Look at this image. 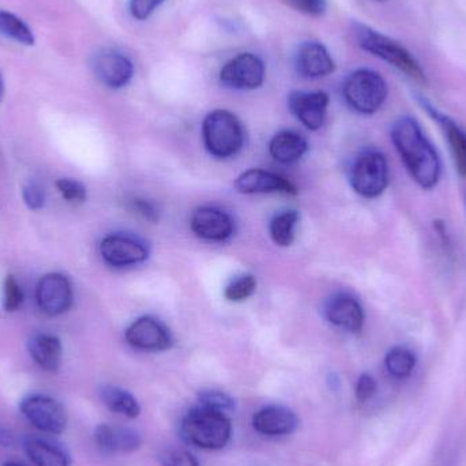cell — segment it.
Listing matches in <instances>:
<instances>
[{
	"mask_svg": "<svg viewBox=\"0 0 466 466\" xmlns=\"http://www.w3.org/2000/svg\"><path fill=\"white\" fill-rule=\"evenodd\" d=\"M296 10L311 16H320L328 10L326 0H288Z\"/></svg>",
	"mask_w": 466,
	"mask_h": 466,
	"instance_id": "cell-36",
	"label": "cell"
},
{
	"mask_svg": "<svg viewBox=\"0 0 466 466\" xmlns=\"http://www.w3.org/2000/svg\"><path fill=\"white\" fill-rule=\"evenodd\" d=\"M164 466H199L198 461L186 451H168L161 456Z\"/></svg>",
	"mask_w": 466,
	"mask_h": 466,
	"instance_id": "cell-35",
	"label": "cell"
},
{
	"mask_svg": "<svg viewBox=\"0 0 466 466\" xmlns=\"http://www.w3.org/2000/svg\"><path fill=\"white\" fill-rule=\"evenodd\" d=\"M100 397L104 405L117 415L136 419L141 413V407L136 397L117 386H104L100 390Z\"/></svg>",
	"mask_w": 466,
	"mask_h": 466,
	"instance_id": "cell-24",
	"label": "cell"
},
{
	"mask_svg": "<svg viewBox=\"0 0 466 466\" xmlns=\"http://www.w3.org/2000/svg\"><path fill=\"white\" fill-rule=\"evenodd\" d=\"M0 33L24 46L35 44V35L30 27L21 18L8 11L0 10Z\"/></svg>",
	"mask_w": 466,
	"mask_h": 466,
	"instance_id": "cell-27",
	"label": "cell"
},
{
	"mask_svg": "<svg viewBox=\"0 0 466 466\" xmlns=\"http://www.w3.org/2000/svg\"><path fill=\"white\" fill-rule=\"evenodd\" d=\"M166 0H130V13L138 21L149 18Z\"/></svg>",
	"mask_w": 466,
	"mask_h": 466,
	"instance_id": "cell-34",
	"label": "cell"
},
{
	"mask_svg": "<svg viewBox=\"0 0 466 466\" xmlns=\"http://www.w3.org/2000/svg\"><path fill=\"white\" fill-rule=\"evenodd\" d=\"M235 188L240 194H287L298 196L299 190L282 175L265 169H247L235 180Z\"/></svg>",
	"mask_w": 466,
	"mask_h": 466,
	"instance_id": "cell-14",
	"label": "cell"
},
{
	"mask_svg": "<svg viewBox=\"0 0 466 466\" xmlns=\"http://www.w3.org/2000/svg\"><path fill=\"white\" fill-rule=\"evenodd\" d=\"M14 443H15L14 435L11 434L5 427L0 424V446H3V448H11V446H14Z\"/></svg>",
	"mask_w": 466,
	"mask_h": 466,
	"instance_id": "cell-38",
	"label": "cell"
},
{
	"mask_svg": "<svg viewBox=\"0 0 466 466\" xmlns=\"http://www.w3.org/2000/svg\"><path fill=\"white\" fill-rule=\"evenodd\" d=\"M202 137L208 152L220 160L238 155L246 139L240 119L227 109H216L207 115L202 123Z\"/></svg>",
	"mask_w": 466,
	"mask_h": 466,
	"instance_id": "cell-4",
	"label": "cell"
},
{
	"mask_svg": "<svg viewBox=\"0 0 466 466\" xmlns=\"http://www.w3.org/2000/svg\"><path fill=\"white\" fill-rule=\"evenodd\" d=\"M385 367L394 380H404L412 375L416 367V356L405 347H394L385 358Z\"/></svg>",
	"mask_w": 466,
	"mask_h": 466,
	"instance_id": "cell-25",
	"label": "cell"
},
{
	"mask_svg": "<svg viewBox=\"0 0 466 466\" xmlns=\"http://www.w3.org/2000/svg\"><path fill=\"white\" fill-rule=\"evenodd\" d=\"M130 210L138 215L139 218H144V220L150 221V223H157L158 218H160V210H158L155 204L147 201V199H131Z\"/></svg>",
	"mask_w": 466,
	"mask_h": 466,
	"instance_id": "cell-33",
	"label": "cell"
},
{
	"mask_svg": "<svg viewBox=\"0 0 466 466\" xmlns=\"http://www.w3.org/2000/svg\"><path fill=\"white\" fill-rule=\"evenodd\" d=\"M56 187L63 198L70 204H84L86 201V188L78 180L59 179Z\"/></svg>",
	"mask_w": 466,
	"mask_h": 466,
	"instance_id": "cell-30",
	"label": "cell"
},
{
	"mask_svg": "<svg viewBox=\"0 0 466 466\" xmlns=\"http://www.w3.org/2000/svg\"><path fill=\"white\" fill-rule=\"evenodd\" d=\"M191 231L198 238L210 241H226L235 232L232 216L218 208L202 207L194 210L190 220Z\"/></svg>",
	"mask_w": 466,
	"mask_h": 466,
	"instance_id": "cell-15",
	"label": "cell"
},
{
	"mask_svg": "<svg viewBox=\"0 0 466 466\" xmlns=\"http://www.w3.org/2000/svg\"><path fill=\"white\" fill-rule=\"evenodd\" d=\"M375 391H377V382H375L374 378L370 374L360 375L358 383H356V397H358L359 401H369L374 396Z\"/></svg>",
	"mask_w": 466,
	"mask_h": 466,
	"instance_id": "cell-37",
	"label": "cell"
},
{
	"mask_svg": "<svg viewBox=\"0 0 466 466\" xmlns=\"http://www.w3.org/2000/svg\"><path fill=\"white\" fill-rule=\"evenodd\" d=\"M295 67L303 78L317 79L333 73L336 63L323 44L306 41L296 52Z\"/></svg>",
	"mask_w": 466,
	"mask_h": 466,
	"instance_id": "cell-18",
	"label": "cell"
},
{
	"mask_svg": "<svg viewBox=\"0 0 466 466\" xmlns=\"http://www.w3.org/2000/svg\"><path fill=\"white\" fill-rule=\"evenodd\" d=\"M25 453L35 466H70V457L51 441L27 437L24 440Z\"/></svg>",
	"mask_w": 466,
	"mask_h": 466,
	"instance_id": "cell-23",
	"label": "cell"
},
{
	"mask_svg": "<svg viewBox=\"0 0 466 466\" xmlns=\"http://www.w3.org/2000/svg\"><path fill=\"white\" fill-rule=\"evenodd\" d=\"M309 149L306 138L298 131L282 130L271 138L268 152L281 164H293L300 160Z\"/></svg>",
	"mask_w": 466,
	"mask_h": 466,
	"instance_id": "cell-21",
	"label": "cell"
},
{
	"mask_svg": "<svg viewBox=\"0 0 466 466\" xmlns=\"http://www.w3.org/2000/svg\"><path fill=\"white\" fill-rule=\"evenodd\" d=\"M35 296L38 306L49 317L65 314L73 304V288L63 274L44 276L38 282Z\"/></svg>",
	"mask_w": 466,
	"mask_h": 466,
	"instance_id": "cell-12",
	"label": "cell"
},
{
	"mask_svg": "<svg viewBox=\"0 0 466 466\" xmlns=\"http://www.w3.org/2000/svg\"><path fill=\"white\" fill-rule=\"evenodd\" d=\"M126 341L139 350L161 352L174 345L171 331L157 318L141 317L126 330Z\"/></svg>",
	"mask_w": 466,
	"mask_h": 466,
	"instance_id": "cell-9",
	"label": "cell"
},
{
	"mask_svg": "<svg viewBox=\"0 0 466 466\" xmlns=\"http://www.w3.org/2000/svg\"><path fill=\"white\" fill-rule=\"evenodd\" d=\"M255 289H257V279L252 274H243L238 276V279H233L231 284L226 288L227 300L233 301V303H238V301L246 300L249 296L254 295Z\"/></svg>",
	"mask_w": 466,
	"mask_h": 466,
	"instance_id": "cell-28",
	"label": "cell"
},
{
	"mask_svg": "<svg viewBox=\"0 0 466 466\" xmlns=\"http://www.w3.org/2000/svg\"><path fill=\"white\" fill-rule=\"evenodd\" d=\"M345 103L361 115H374L388 100L389 87L377 71L359 68L345 79L342 86Z\"/></svg>",
	"mask_w": 466,
	"mask_h": 466,
	"instance_id": "cell-5",
	"label": "cell"
},
{
	"mask_svg": "<svg viewBox=\"0 0 466 466\" xmlns=\"http://www.w3.org/2000/svg\"><path fill=\"white\" fill-rule=\"evenodd\" d=\"M93 73L96 78L111 89H120L131 81L134 65L122 52L103 49L93 56Z\"/></svg>",
	"mask_w": 466,
	"mask_h": 466,
	"instance_id": "cell-11",
	"label": "cell"
},
{
	"mask_svg": "<svg viewBox=\"0 0 466 466\" xmlns=\"http://www.w3.org/2000/svg\"><path fill=\"white\" fill-rule=\"evenodd\" d=\"M350 182L353 191L367 199H375L389 186L388 158L380 150H364L350 167Z\"/></svg>",
	"mask_w": 466,
	"mask_h": 466,
	"instance_id": "cell-6",
	"label": "cell"
},
{
	"mask_svg": "<svg viewBox=\"0 0 466 466\" xmlns=\"http://www.w3.org/2000/svg\"><path fill=\"white\" fill-rule=\"evenodd\" d=\"M390 137L416 185L427 191L437 187L442 175V163L418 120L410 116L400 117L391 127Z\"/></svg>",
	"mask_w": 466,
	"mask_h": 466,
	"instance_id": "cell-1",
	"label": "cell"
},
{
	"mask_svg": "<svg viewBox=\"0 0 466 466\" xmlns=\"http://www.w3.org/2000/svg\"><path fill=\"white\" fill-rule=\"evenodd\" d=\"M419 104L429 114L434 122L438 123L443 136L448 139L449 149L453 157L454 166L460 177H466V131L460 127L459 123L454 122L451 116L441 112L437 106H432L426 98L419 97Z\"/></svg>",
	"mask_w": 466,
	"mask_h": 466,
	"instance_id": "cell-17",
	"label": "cell"
},
{
	"mask_svg": "<svg viewBox=\"0 0 466 466\" xmlns=\"http://www.w3.org/2000/svg\"><path fill=\"white\" fill-rule=\"evenodd\" d=\"M27 350L33 360L46 370L55 372L62 363V342L51 334H35L27 342Z\"/></svg>",
	"mask_w": 466,
	"mask_h": 466,
	"instance_id": "cell-22",
	"label": "cell"
},
{
	"mask_svg": "<svg viewBox=\"0 0 466 466\" xmlns=\"http://www.w3.org/2000/svg\"><path fill=\"white\" fill-rule=\"evenodd\" d=\"M252 426L259 434L268 437H281L296 431L299 426L298 416L295 412L281 407V405H270L262 408L255 413L252 419Z\"/></svg>",
	"mask_w": 466,
	"mask_h": 466,
	"instance_id": "cell-19",
	"label": "cell"
},
{
	"mask_svg": "<svg viewBox=\"0 0 466 466\" xmlns=\"http://www.w3.org/2000/svg\"><path fill=\"white\" fill-rule=\"evenodd\" d=\"M25 204L32 210H38L46 204V191L38 183L29 182L24 186L22 190Z\"/></svg>",
	"mask_w": 466,
	"mask_h": 466,
	"instance_id": "cell-32",
	"label": "cell"
},
{
	"mask_svg": "<svg viewBox=\"0 0 466 466\" xmlns=\"http://www.w3.org/2000/svg\"><path fill=\"white\" fill-rule=\"evenodd\" d=\"M100 254L108 265L126 268L145 262L149 257V249L139 238L116 233L103 238Z\"/></svg>",
	"mask_w": 466,
	"mask_h": 466,
	"instance_id": "cell-10",
	"label": "cell"
},
{
	"mask_svg": "<svg viewBox=\"0 0 466 466\" xmlns=\"http://www.w3.org/2000/svg\"><path fill=\"white\" fill-rule=\"evenodd\" d=\"M353 32H355L356 40L361 49L385 60L386 63L393 66L418 84L423 85V86L429 85V78H427L426 71L421 68L420 63L399 41L363 24H356Z\"/></svg>",
	"mask_w": 466,
	"mask_h": 466,
	"instance_id": "cell-2",
	"label": "cell"
},
{
	"mask_svg": "<svg viewBox=\"0 0 466 466\" xmlns=\"http://www.w3.org/2000/svg\"><path fill=\"white\" fill-rule=\"evenodd\" d=\"M325 315L331 325L350 333H359L364 326L366 314L360 301L347 292L336 293L325 306Z\"/></svg>",
	"mask_w": 466,
	"mask_h": 466,
	"instance_id": "cell-16",
	"label": "cell"
},
{
	"mask_svg": "<svg viewBox=\"0 0 466 466\" xmlns=\"http://www.w3.org/2000/svg\"><path fill=\"white\" fill-rule=\"evenodd\" d=\"M19 408L22 415L38 431L60 435L67 427V413L65 408L52 397L32 394L22 400Z\"/></svg>",
	"mask_w": 466,
	"mask_h": 466,
	"instance_id": "cell-7",
	"label": "cell"
},
{
	"mask_svg": "<svg viewBox=\"0 0 466 466\" xmlns=\"http://www.w3.org/2000/svg\"><path fill=\"white\" fill-rule=\"evenodd\" d=\"M3 466H25V465L18 464V462L11 461V462H5V464Z\"/></svg>",
	"mask_w": 466,
	"mask_h": 466,
	"instance_id": "cell-40",
	"label": "cell"
},
{
	"mask_svg": "<svg viewBox=\"0 0 466 466\" xmlns=\"http://www.w3.org/2000/svg\"><path fill=\"white\" fill-rule=\"evenodd\" d=\"M465 208H466V201H465Z\"/></svg>",
	"mask_w": 466,
	"mask_h": 466,
	"instance_id": "cell-42",
	"label": "cell"
},
{
	"mask_svg": "<svg viewBox=\"0 0 466 466\" xmlns=\"http://www.w3.org/2000/svg\"><path fill=\"white\" fill-rule=\"evenodd\" d=\"M24 301V290L13 276H8L5 281V309L13 312L21 307Z\"/></svg>",
	"mask_w": 466,
	"mask_h": 466,
	"instance_id": "cell-31",
	"label": "cell"
},
{
	"mask_svg": "<svg viewBox=\"0 0 466 466\" xmlns=\"http://www.w3.org/2000/svg\"><path fill=\"white\" fill-rule=\"evenodd\" d=\"M95 440L100 451L106 453H133L141 446L138 432L123 427H112L100 424L96 429Z\"/></svg>",
	"mask_w": 466,
	"mask_h": 466,
	"instance_id": "cell-20",
	"label": "cell"
},
{
	"mask_svg": "<svg viewBox=\"0 0 466 466\" xmlns=\"http://www.w3.org/2000/svg\"><path fill=\"white\" fill-rule=\"evenodd\" d=\"M265 63L249 52L233 57L220 71L221 84L233 90L258 89L265 82Z\"/></svg>",
	"mask_w": 466,
	"mask_h": 466,
	"instance_id": "cell-8",
	"label": "cell"
},
{
	"mask_svg": "<svg viewBox=\"0 0 466 466\" xmlns=\"http://www.w3.org/2000/svg\"><path fill=\"white\" fill-rule=\"evenodd\" d=\"M329 101L325 92H293L288 97V106L304 127L317 131L325 123Z\"/></svg>",
	"mask_w": 466,
	"mask_h": 466,
	"instance_id": "cell-13",
	"label": "cell"
},
{
	"mask_svg": "<svg viewBox=\"0 0 466 466\" xmlns=\"http://www.w3.org/2000/svg\"><path fill=\"white\" fill-rule=\"evenodd\" d=\"M182 434L191 445L207 451H220L231 441L232 424L224 413L197 407L183 420Z\"/></svg>",
	"mask_w": 466,
	"mask_h": 466,
	"instance_id": "cell-3",
	"label": "cell"
},
{
	"mask_svg": "<svg viewBox=\"0 0 466 466\" xmlns=\"http://www.w3.org/2000/svg\"><path fill=\"white\" fill-rule=\"evenodd\" d=\"M299 213L296 210H285L274 216L270 221L268 231L274 243L279 247L292 246L295 241V227L298 224Z\"/></svg>",
	"mask_w": 466,
	"mask_h": 466,
	"instance_id": "cell-26",
	"label": "cell"
},
{
	"mask_svg": "<svg viewBox=\"0 0 466 466\" xmlns=\"http://www.w3.org/2000/svg\"><path fill=\"white\" fill-rule=\"evenodd\" d=\"M199 407L228 415L235 410V402L228 394L218 390H202L198 394Z\"/></svg>",
	"mask_w": 466,
	"mask_h": 466,
	"instance_id": "cell-29",
	"label": "cell"
},
{
	"mask_svg": "<svg viewBox=\"0 0 466 466\" xmlns=\"http://www.w3.org/2000/svg\"><path fill=\"white\" fill-rule=\"evenodd\" d=\"M3 97H5V81H3L2 74H0V103H2Z\"/></svg>",
	"mask_w": 466,
	"mask_h": 466,
	"instance_id": "cell-39",
	"label": "cell"
},
{
	"mask_svg": "<svg viewBox=\"0 0 466 466\" xmlns=\"http://www.w3.org/2000/svg\"><path fill=\"white\" fill-rule=\"evenodd\" d=\"M375 2H388V0H375Z\"/></svg>",
	"mask_w": 466,
	"mask_h": 466,
	"instance_id": "cell-41",
	"label": "cell"
}]
</instances>
